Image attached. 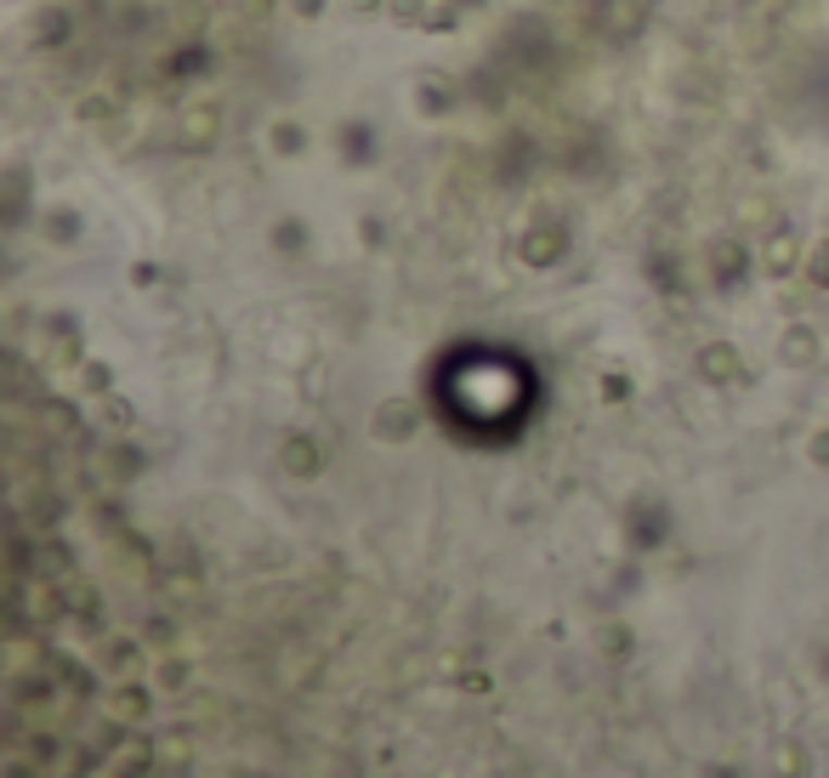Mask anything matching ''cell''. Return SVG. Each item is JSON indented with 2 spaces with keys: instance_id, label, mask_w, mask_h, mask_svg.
Segmentation results:
<instances>
[{
  "instance_id": "cell-1",
  "label": "cell",
  "mask_w": 829,
  "mask_h": 778,
  "mask_svg": "<svg viewBox=\"0 0 829 778\" xmlns=\"http://www.w3.org/2000/svg\"><path fill=\"white\" fill-rule=\"evenodd\" d=\"M216 125H222V114H216L211 103H193V109L183 114V142H188V148H211V142H216Z\"/></svg>"
},
{
  "instance_id": "cell-2",
  "label": "cell",
  "mask_w": 829,
  "mask_h": 778,
  "mask_svg": "<svg viewBox=\"0 0 829 778\" xmlns=\"http://www.w3.org/2000/svg\"><path fill=\"white\" fill-rule=\"evenodd\" d=\"M353 7H359V12H369V7H375V0H353Z\"/></svg>"
}]
</instances>
